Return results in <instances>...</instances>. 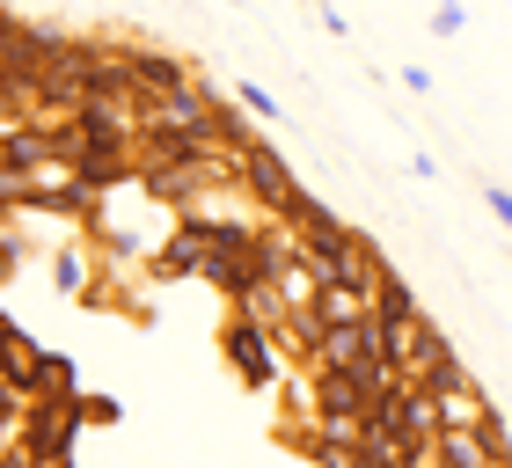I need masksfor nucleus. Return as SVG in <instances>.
I'll use <instances>...</instances> for the list:
<instances>
[{
    "label": "nucleus",
    "instance_id": "f257e3e1",
    "mask_svg": "<svg viewBox=\"0 0 512 468\" xmlns=\"http://www.w3.org/2000/svg\"><path fill=\"white\" fill-rule=\"evenodd\" d=\"M220 359H227V373L242 381V395H271L278 381H286V359H278V337L264 330V322H249L242 308H227V322H220Z\"/></svg>",
    "mask_w": 512,
    "mask_h": 468
},
{
    "label": "nucleus",
    "instance_id": "f03ea898",
    "mask_svg": "<svg viewBox=\"0 0 512 468\" xmlns=\"http://www.w3.org/2000/svg\"><path fill=\"white\" fill-rule=\"evenodd\" d=\"M22 461L30 468H74V439H81V417L74 403H22Z\"/></svg>",
    "mask_w": 512,
    "mask_h": 468
},
{
    "label": "nucleus",
    "instance_id": "7ed1b4c3",
    "mask_svg": "<svg viewBox=\"0 0 512 468\" xmlns=\"http://www.w3.org/2000/svg\"><path fill=\"white\" fill-rule=\"evenodd\" d=\"M235 183H242V191H249L256 205H264V213H278V220H286V205H293V191H300L293 169H286V154H278L271 139H249V147H242Z\"/></svg>",
    "mask_w": 512,
    "mask_h": 468
},
{
    "label": "nucleus",
    "instance_id": "20e7f679",
    "mask_svg": "<svg viewBox=\"0 0 512 468\" xmlns=\"http://www.w3.org/2000/svg\"><path fill=\"white\" fill-rule=\"evenodd\" d=\"M125 66H132V88H147L154 103H169V96H183V88L198 81V66H191V59H176V52H147L139 37H125Z\"/></svg>",
    "mask_w": 512,
    "mask_h": 468
},
{
    "label": "nucleus",
    "instance_id": "39448f33",
    "mask_svg": "<svg viewBox=\"0 0 512 468\" xmlns=\"http://www.w3.org/2000/svg\"><path fill=\"white\" fill-rule=\"evenodd\" d=\"M439 468H505V432H498V417L483 432H439V447H432Z\"/></svg>",
    "mask_w": 512,
    "mask_h": 468
},
{
    "label": "nucleus",
    "instance_id": "423d86ee",
    "mask_svg": "<svg viewBox=\"0 0 512 468\" xmlns=\"http://www.w3.org/2000/svg\"><path fill=\"white\" fill-rule=\"evenodd\" d=\"M432 410H439V432H483L491 425V403H483V388L461 373V381L432 388Z\"/></svg>",
    "mask_w": 512,
    "mask_h": 468
},
{
    "label": "nucleus",
    "instance_id": "0eeeda50",
    "mask_svg": "<svg viewBox=\"0 0 512 468\" xmlns=\"http://www.w3.org/2000/svg\"><path fill=\"white\" fill-rule=\"evenodd\" d=\"M205 256H213L205 242H191V234L169 227V242L147 249V271H154V278H205Z\"/></svg>",
    "mask_w": 512,
    "mask_h": 468
},
{
    "label": "nucleus",
    "instance_id": "6e6552de",
    "mask_svg": "<svg viewBox=\"0 0 512 468\" xmlns=\"http://www.w3.org/2000/svg\"><path fill=\"white\" fill-rule=\"evenodd\" d=\"M52 286L66 300H88L96 293V256H88V242H59L52 249Z\"/></svg>",
    "mask_w": 512,
    "mask_h": 468
},
{
    "label": "nucleus",
    "instance_id": "1a4fd4ad",
    "mask_svg": "<svg viewBox=\"0 0 512 468\" xmlns=\"http://www.w3.org/2000/svg\"><path fill=\"white\" fill-rule=\"evenodd\" d=\"M81 395V366L59 351H37V403H74Z\"/></svg>",
    "mask_w": 512,
    "mask_h": 468
},
{
    "label": "nucleus",
    "instance_id": "9d476101",
    "mask_svg": "<svg viewBox=\"0 0 512 468\" xmlns=\"http://www.w3.org/2000/svg\"><path fill=\"white\" fill-rule=\"evenodd\" d=\"M374 322H417V300H410V286L403 278H381V293H374Z\"/></svg>",
    "mask_w": 512,
    "mask_h": 468
},
{
    "label": "nucleus",
    "instance_id": "9b49d317",
    "mask_svg": "<svg viewBox=\"0 0 512 468\" xmlns=\"http://www.w3.org/2000/svg\"><path fill=\"white\" fill-rule=\"evenodd\" d=\"M74 417L96 425V432H110V425H125V403H118V395H74Z\"/></svg>",
    "mask_w": 512,
    "mask_h": 468
},
{
    "label": "nucleus",
    "instance_id": "f8f14e48",
    "mask_svg": "<svg viewBox=\"0 0 512 468\" xmlns=\"http://www.w3.org/2000/svg\"><path fill=\"white\" fill-rule=\"evenodd\" d=\"M235 103H242L249 117H264V125H278V96H271V88H256V81H235Z\"/></svg>",
    "mask_w": 512,
    "mask_h": 468
},
{
    "label": "nucleus",
    "instance_id": "ddd939ff",
    "mask_svg": "<svg viewBox=\"0 0 512 468\" xmlns=\"http://www.w3.org/2000/svg\"><path fill=\"white\" fill-rule=\"evenodd\" d=\"M425 30H432V37H461V30H469V8H432Z\"/></svg>",
    "mask_w": 512,
    "mask_h": 468
},
{
    "label": "nucleus",
    "instance_id": "4468645a",
    "mask_svg": "<svg viewBox=\"0 0 512 468\" xmlns=\"http://www.w3.org/2000/svg\"><path fill=\"white\" fill-rule=\"evenodd\" d=\"M476 191H483V205L498 213V227L512 234V191H505V183H476Z\"/></svg>",
    "mask_w": 512,
    "mask_h": 468
}]
</instances>
